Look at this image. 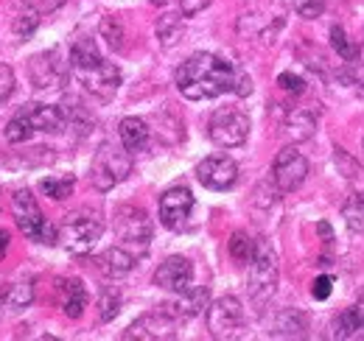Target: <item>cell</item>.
<instances>
[{
  "instance_id": "6da1fadb",
  "label": "cell",
  "mask_w": 364,
  "mask_h": 341,
  "mask_svg": "<svg viewBox=\"0 0 364 341\" xmlns=\"http://www.w3.org/2000/svg\"><path fill=\"white\" fill-rule=\"evenodd\" d=\"M174 82H177L182 98H188V101H210L225 92H235L244 98L252 92V82L241 67H235L232 62L216 56V53H208V50L188 56L177 67Z\"/></svg>"
},
{
  "instance_id": "7a4b0ae2",
  "label": "cell",
  "mask_w": 364,
  "mask_h": 341,
  "mask_svg": "<svg viewBox=\"0 0 364 341\" xmlns=\"http://www.w3.org/2000/svg\"><path fill=\"white\" fill-rule=\"evenodd\" d=\"M70 70L76 73V79L82 82V87L90 95H95L98 101H109L118 92V87H121V70L112 62H107L98 53L95 43L87 40V37L76 40V45H73V50H70Z\"/></svg>"
},
{
  "instance_id": "3957f363",
  "label": "cell",
  "mask_w": 364,
  "mask_h": 341,
  "mask_svg": "<svg viewBox=\"0 0 364 341\" xmlns=\"http://www.w3.org/2000/svg\"><path fill=\"white\" fill-rule=\"evenodd\" d=\"M250 274H247V291L250 299L264 308L277 291V280H280V266H277V252L267 238L255 241V252L250 257Z\"/></svg>"
},
{
  "instance_id": "277c9868",
  "label": "cell",
  "mask_w": 364,
  "mask_h": 341,
  "mask_svg": "<svg viewBox=\"0 0 364 341\" xmlns=\"http://www.w3.org/2000/svg\"><path fill=\"white\" fill-rule=\"evenodd\" d=\"M101 232H104L101 215L90 207H82V210L65 215V221L59 227V244L73 255H85L98 244Z\"/></svg>"
},
{
  "instance_id": "5b68a950",
  "label": "cell",
  "mask_w": 364,
  "mask_h": 341,
  "mask_svg": "<svg viewBox=\"0 0 364 341\" xmlns=\"http://www.w3.org/2000/svg\"><path fill=\"white\" fill-rule=\"evenodd\" d=\"M11 213H14V221L20 227V232L37 244H46V247H53L59 244V229L48 221L37 199L31 196V190H17L11 196Z\"/></svg>"
},
{
  "instance_id": "8992f818",
  "label": "cell",
  "mask_w": 364,
  "mask_h": 341,
  "mask_svg": "<svg viewBox=\"0 0 364 341\" xmlns=\"http://www.w3.org/2000/svg\"><path fill=\"white\" fill-rule=\"evenodd\" d=\"M132 173V157L124 146H115V143H104L95 157H92L90 166V182L98 193H107L112 190L118 182H124L127 176Z\"/></svg>"
},
{
  "instance_id": "52a82bcc",
  "label": "cell",
  "mask_w": 364,
  "mask_h": 341,
  "mask_svg": "<svg viewBox=\"0 0 364 341\" xmlns=\"http://www.w3.org/2000/svg\"><path fill=\"white\" fill-rule=\"evenodd\" d=\"M208 137L219 148H238L250 137V115L241 107H222L208 121Z\"/></svg>"
},
{
  "instance_id": "ba28073f",
  "label": "cell",
  "mask_w": 364,
  "mask_h": 341,
  "mask_svg": "<svg viewBox=\"0 0 364 341\" xmlns=\"http://www.w3.org/2000/svg\"><path fill=\"white\" fill-rule=\"evenodd\" d=\"M115 235L124 247H129L132 252L143 257L149 252L154 229H151V221H149L146 210H140L135 205H121L115 210Z\"/></svg>"
},
{
  "instance_id": "9c48e42d",
  "label": "cell",
  "mask_w": 364,
  "mask_h": 341,
  "mask_svg": "<svg viewBox=\"0 0 364 341\" xmlns=\"http://www.w3.org/2000/svg\"><path fill=\"white\" fill-rule=\"evenodd\" d=\"M124 339L129 341H166V339H177V316L168 310V305L151 310V313H143L140 319H135L129 325V330L124 333Z\"/></svg>"
},
{
  "instance_id": "30bf717a",
  "label": "cell",
  "mask_w": 364,
  "mask_h": 341,
  "mask_svg": "<svg viewBox=\"0 0 364 341\" xmlns=\"http://www.w3.org/2000/svg\"><path fill=\"white\" fill-rule=\"evenodd\" d=\"M244 328V308L235 297H219L208 305V330L213 339H232Z\"/></svg>"
},
{
  "instance_id": "8fae6325",
  "label": "cell",
  "mask_w": 364,
  "mask_h": 341,
  "mask_svg": "<svg viewBox=\"0 0 364 341\" xmlns=\"http://www.w3.org/2000/svg\"><path fill=\"white\" fill-rule=\"evenodd\" d=\"M193 205H196V202H193L191 188H185V185L168 188V190L160 196V221H163V227L171 229V232L188 229Z\"/></svg>"
},
{
  "instance_id": "7c38bea8",
  "label": "cell",
  "mask_w": 364,
  "mask_h": 341,
  "mask_svg": "<svg viewBox=\"0 0 364 341\" xmlns=\"http://www.w3.org/2000/svg\"><path fill=\"white\" fill-rule=\"evenodd\" d=\"M309 176V160L297 151V148H283L272 163V179L277 185V190L283 193H294Z\"/></svg>"
},
{
  "instance_id": "4fadbf2b",
  "label": "cell",
  "mask_w": 364,
  "mask_h": 341,
  "mask_svg": "<svg viewBox=\"0 0 364 341\" xmlns=\"http://www.w3.org/2000/svg\"><path fill=\"white\" fill-rule=\"evenodd\" d=\"M196 179L208 190H230L238 182V163L228 154H210L196 166Z\"/></svg>"
},
{
  "instance_id": "5bb4252c",
  "label": "cell",
  "mask_w": 364,
  "mask_h": 341,
  "mask_svg": "<svg viewBox=\"0 0 364 341\" xmlns=\"http://www.w3.org/2000/svg\"><path fill=\"white\" fill-rule=\"evenodd\" d=\"M154 286L163 288V291H171V294H182L193 286V266L191 260L182 255L166 257L157 271H154Z\"/></svg>"
},
{
  "instance_id": "9a60e30c",
  "label": "cell",
  "mask_w": 364,
  "mask_h": 341,
  "mask_svg": "<svg viewBox=\"0 0 364 341\" xmlns=\"http://www.w3.org/2000/svg\"><path fill=\"white\" fill-rule=\"evenodd\" d=\"M28 79L40 90L62 85L65 82V67L59 62V50H43V53L31 56L28 59Z\"/></svg>"
},
{
  "instance_id": "2e32d148",
  "label": "cell",
  "mask_w": 364,
  "mask_h": 341,
  "mask_svg": "<svg viewBox=\"0 0 364 341\" xmlns=\"http://www.w3.org/2000/svg\"><path fill=\"white\" fill-rule=\"evenodd\" d=\"M20 112L28 118V124L34 126V131H48V134H56V131H62V129H65V124H68L65 109L50 107V104H28V107H23Z\"/></svg>"
},
{
  "instance_id": "e0dca14e",
  "label": "cell",
  "mask_w": 364,
  "mask_h": 341,
  "mask_svg": "<svg viewBox=\"0 0 364 341\" xmlns=\"http://www.w3.org/2000/svg\"><path fill=\"white\" fill-rule=\"evenodd\" d=\"M333 339H342V341L364 339V294L356 299L353 308L342 310V313L333 319Z\"/></svg>"
},
{
  "instance_id": "ac0fdd59",
  "label": "cell",
  "mask_w": 364,
  "mask_h": 341,
  "mask_svg": "<svg viewBox=\"0 0 364 341\" xmlns=\"http://www.w3.org/2000/svg\"><path fill=\"white\" fill-rule=\"evenodd\" d=\"M283 131H286L289 140L303 143V140H309V137L317 131V115H314L309 107H294V109L286 112Z\"/></svg>"
},
{
  "instance_id": "d6986e66",
  "label": "cell",
  "mask_w": 364,
  "mask_h": 341,
  "mask_svg": "<svg viewBox=\"0 0 364 341\" xmlns=\"http://www.w3.org/2000/svg\"><path fill=\"white\" fill-rule=\"evenodd\" d=\"M137 260H140L137 252H132V249L124 247V244H118V247H109V249L101 255V271H104L107 277H124V274H129V271L135 269Z\"/></svg>"
},
{
  "instance_id": "ffe728a7",
  "label": "cell",
  "mask_w": 364,
  "mask_h": 341,
  "mask_svg": "<svg viewBox=\"0 0 364 341\" xmlns=\"http://www.w3.org/2000/svg\"><path fill=\"white\" fill-rule=\"evenodd\" d=\"M309 333V316L300 308H286L277 313L272 325V336L277 339H303Z\"/></svg>"
},
{
  "instance_id": "44dd1931",
  "label": "cell",
  "mask_w": 364,
  "mask_h": 341,
  "mask_svg": "<svg viewBox=\"0 0 364 341\" xmlns=\"http://www.w3.org/2000/svg\"><path fill=\"white\" fill-rule=\"evenodd\" d=\"M208 305H210V299H208V288H188V291H182L177 294L174 299V305H168V310L177 316V319H193V316H199V313H205L208 310Z\"/></svg>"
},
{
  "instance_id": "7402d4cb",
  "label": "cell",
  "mask_w": 364,
  "mask_h": 341,
  "mask_svg": "<svg viewBox=\"0 0 364 341\" xmlns=\"http://www.w3.org/2000/svg\"><path fill=\"white\" fill-rule=\"evenodd\" d=\"M59 299H62V310L70 319H79L87 308V288L82 280H62L59 283Z\"/></svg>"
},
{
  "instance_id": "603a6c76",
  "label": "cell",
  "mask_w": 364,
  "mask_h": 341,
  "mask_svg": "<svg viewBox=\"0 0 364 341\" xmlns=\"http://www.w3.org/2000/svg\"><path fill=\"white\" fill-rule=\"evenodd\" d=\"M149 124L143 121V118H124L121 124H118V137H121V146L127 148V151H140V148H146V143H149Z\"/></svg>"
},
{
  "instance_id": "cb8c5ba5",
  "label": "cell",
  "mask_w": 364,
  "mask_h": 341,
  "mask_svg": "<svg viewBox=\"0 0 364 341\" xmlns=\"http://www.w3.org/2000/svg\"><path fill=\"white\" fill-rule=\"evenodd\" d=\"M34 302V280H14L0 291V305L9 310H26Z\"/></svg>"
},
{
  "instance_id": "d4e9b609",
  "label": "cell",
  "mask_w": 364,
  "mask_h": 341,
  "mask_svg": "<svg viewBox=\"0 0 364 341\" xmlns=\"http://www.w3.org/2000/svg\"><path fill=\"white\" fill-rule=\"evenodd\" d=\"M73 188H76V176L73 173H65V176H48L40 182V190L50 196V199H56V202H65L70 193H73Z\"/></svg>"
},
{
  "instance_id": "484cf974",
  "label": "cell",
  "mask_w": 364,
  "mask_h": 341,
  "mask_svg": "<svg viewBox=\"0 0 364 341\" xmlns=\"http://www.w3.org/2000/svg\"><path fill=\"white\" fill-rule=\"evenodd\" d=\"M182 31H185V26H182V17H177V14H166V17L157 20V40L163 48H171V45L180 43Z\"/></svg>"
},
{
  "instance_id": "4316f807",
  "label": "cell",
  "mask_w": 364,
  "mask_h": 341,
  "mask_svg": "<svg viewBox=\"0 0 364 341\" xmlns=\"http://www.w3.org/2000/svg\"><path fill=\"white\" fill-rule=\"evenodd\" d=\"M342 218L353 232L364 235V193L348 196V202L342 205Z\"/></svg>"
},
{
  "instance_id": "83f0119b",
  "label": "cell",
  "mask_w": 364,
  "mask_h": 341,
  "mask_svg": "<svg viewBox=\"0 0 364 341\" xmlns=\"http://www.w3.org/2000/svg\"><path fill=\"white\" fill-rule=\"evenodd\" d=\"M40 11L37 9H31V6H26L14 20H11V31L17 34V40H28L37 28H40Z\"/></svg>"
},
{
  "instance_id": "f1b7e54d",
  "label": "cell",
  "mask_w": 364,
  "mask_h": 341,
  "mask_svg": "<svg viewBox=\"0 0 364 341\" xmlns=\"http://www.w3.org/2000/svg\"><path fill=\"white\" fill-rule=\"evenodd\" d=\"M252 252H255V241H252L247 232H232V235H230V255H232L235 263L247 266Z\"/></svg>"
},
{
  "instance_id": "f546056e",
  "label": "cell",
  "mask_w": 364,
  "mask_h": 341,
  "mask_svg": "<svg viewBox=\"0 0 364 341\" xmlns=\"http://www.w3.org/2000/svg\"><path fill=\"white\" fill-rule=\"evenodd\" d=\"M98 31H101V37L107 40V45L112 48V50H121L124 48V23L118 20V17H104L101 20V26H98Z\"/></svg>"
},
{
  "instance_id": "4dcf8cb0",
  "label": "cell",
  "mask_w": 364,
  "mask_h": 341,
  "mask_svg": "<svg viewBox=\"0 0 364 341\" xmlns=\"http://www.w3.org/2000/svg\"><path fill=\"white\" fill-rule=\"evenodd\" d=\"M331 48H333L345 62H350V59L356 56V50H359V45H353V40L345 34L342 26H331Z\"/></svg>"
},
{
  "instance_id": "1f68e13d",
  "label": "cell",
  "mask_w": 364,
  "mask_h": 341,
  "mask_svg": "<svg viewBox=\"0 0 364 341\" xmlns=\"http://www.w3.org/2000/svg\"><path fill=\"white\" fill-rule=\"evenodd\" d=\"M121 310V294L115 288H104L98 297V319L101 322H112Z\"/></svg>"
},
{
  "instance_id": "d6a6232c",
  "label": "cell",
  "mask_w": 364,
  "mask_h": 341,
  "mask_svg": "<svg viewBox=\"0 0 364 341\" xmlns=\"http://www.w3.org/2000/svg\"><path fill=\"white\" fill-rule=\"evenodd\" d=\"M31 131H34V126H31L28 118L20 112L14 121H9V126H6V140H9V143H26V140L31 137Z\"/></svg>"
},
{
  "instance_id": "836d02e7",
  "label": "cell",
  "mask_w": 364,
  "mask_h": 341,
  "mask_svg": "<svg viewBox=\"0 0 364 341\" xmlns=\"http://www.w3.org/2000/svg\"><path fill=\"white\" fill-rule=\"evenodd\" d=\"M297 14L306 17V20H317L319 14L325 11V0H291Z\"/></svg>"
},
{
  "instance_id": "e575fe53",
  "label": "cell",
  "mask_w": 364,
  "mask_h": 341,
  "mask_svg": "<svg viewBox=\"0 0 364 341\" xmlns=\"http://www.w3.org/2000/svg\"><path fill=\"white\" fill-rule=\"evenodd\" d=\"M14 85H17L14 70L9 65H0V101H9L14 95Z\"/></svg>"
},
{
  "instance_id": "d590c367",
  "label": "cell",
  "mask_w": 364,
  "mask_h": 341,
  "mask_svg": "<svg viewBox=\"0 0 364 341\" xmlns=\"http://www.w3.org/2000/svg\"><path fill=\"white\" fill-rule=\"evenodd\" d=\"M277 85H280V90H286L291 95H303L306 92V82L300 76H294V73H280L277 76Z\"/></svg>"
},
{
  "instance_id": "8d00e7d4",
  "label": "cell",
  "mask_w": 364,
  "mask_h": 341,
  "mask_svg": "<svg viewBox=\"0 0 364 341\" xmlns=\"http://www.w3.org/2000/svg\"><path fill=\"white\" fill-rule=\"evenodd\" d=\"M348 67H350V79L364 87V45L356 50V56L348 62Z\"/></svg>"
},
{
  "instance_id": "74e56055",
  "label": "cell",
  "mask_w": 364,
  "mask_h": 341,
  "mask_svg": "<svg viewBox=\"0 0 364 341\" xmlns=\"http://www.w3.org/2000/svg\"><path fill=\"white\" fill-rule=\"evenodd\" d=\"M336 163H339V168H342V173H345L348 179H356V176H359V166H356V160H350L342 148H336Z\"/></svg>"
},
{
  "instance_id": "f35d334b",
  "label": "cell",
  "mask_w": 364,
  "mask_h": 341,
  "mask_svg": "<svg viewBox=\"0 0 364 341\" xmlns=\"http://www.w3.org/2000/svg\"><path fill=\"white\" fill-rule=\"evenodd\" d=\"M331 288H333V283H331V277L328 274H322V277H317L314 280V288H311V294H314V299H328L331 297Z\"/></svg>"
},
{
  "instance_id": "ab89813d",
  "label": "cell",
  "mask_w": 364,
  "mask_h": 341,
  "mask_svg": "<svg viewBox=\"0 0 364 341\" xmlns=\"http://www.w3.org/2000/svg\"><path fill=\"white\" fill-rule=\"evenodd\" d=\"M208 6H210V0H180V9L185 17H193V14L205 11Z\"/></svg>"
},
{
  "instance_id": "60d3db41",
  "label": "cell",
  "mask_w": 364,
  "mask_h": 341,
  "mask_svg": "<svg viewBox=\"0 0 364 341\" xmlns=\"http://www.w3.org/2000/svg\"><path fill=\"white\" fill-rule=\"evenodd\" d=\"M68 0H26V6H31V9H37L40 14H48V11H56L59 6H65Z\"/></svg>"
},
{
  "instance_id": "b9f144b4",
  "label": "cell",
  "mask_w": 364,
  "mask_h": 341,
  "mask_svg": "<svg viewBox=\"0 0 364 341\" xmlns=\"http://www.w3.org/2000/svg\"><path fill=\"white\" fill-rule=\"evenodd\" d=\"M317 232L322 235V238H325V241H331V238H333V229H331L325 221H319V224H317Z\"/></svg>"
},
{
  "instance_id": "7bdbcfd3",
  "label": "cell",
  "mask_w": 364,
  "mask_h": 341,
  "mask_svg": "<svg viewBox=\"0 0 364 341\" xmlns=\"http://www.w3.org/2000/svg\"><path fill=\"white\" fill-rule=\"evenodd\" d=\"M9 241H11V238H9V232H6V229H0V257L9 252Z\"/></svg>"
},
{
  "instance_id": "ee69618b",
  "label": "cell",
  "mask_w": 364,
  "mask_h": 341,
  "mask_svg": "<svg viewBox=\"0 0 364 341\" xmlns=\"http://www.w3.org/2000/svg\"><path fill=\"white\" fill-rule=\"evenodd\" d=\"M149 3H154V6H163V3H168V0H149Z\"/></svg>"
}]
</instances>
